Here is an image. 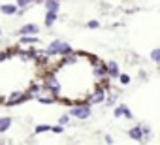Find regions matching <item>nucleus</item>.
Wrapping results in <instances>:
<instances>
[{"instance_id": "8", "label": "nucleus", "mask_w": 160, "mask_h": 145, "mask_svg": "<svg viewBox=\"0 0 160 145\" xmlns=\"http://www.w3.org/2000/svg\"><path fill=\"white\" fill-rule=\"evenodd\" d=\"M45 8H47V12L57 13L58 12V2H57V0H45Z\"/></svg>"}, {"instance_id": "4", "label": "nucleus", "mask_w": 160, "mask_h": 145, "mask_svg": "<svg viewBox=\"0 0 160 145\" xmlns=\"http://www.w3.org/2000/svg\"><path fill=\"white\" fill-rule=\"evenodd\" d=\"M72 115L77 119H87V117H91V108L89 106H75L72 109Z\"/></svg>"}, {"instance_id": "6", "label": "nucleus", "mask_w": 160, "mask_h": 145, "mask_svg": "<svg viewBox=\"0 0 160 145\" xmlns=\"http://www.w3.org/2000/svg\"><path fill=\"white\" fill-rule=\"evenodd\" d=\"M0 12L6 13V15H13V13H17V12H19V8H17V6H13V4H2V6H0Z\"/></svg>"}, {"instance_id": "15", "label": "nucleus", "mask_w": 160, "mask_h": 145, "mask_svg": "<svg viewBox=\"0 0 160 145\" xmlns=\"http://www.w3.org/2000/svg\"><path fill=\"white\" fill-rule=\"evenodd\" d=\"M68 121H70V117H68V115H62V117H60V124H66Z\"/></svg>"}, {"instance_id": "11", "label": "nucleus", "mask_w": 160, "mask_h": 145, "mask_svg": "<svg viewBox=\"0 0 160 145\" xmlns=\"http://www.w3.org/2000/svg\"><path fill=\"white\" fill-rule=\"evenodd\" d=\"M47 130H51L49 124H40V126H36V134H40V132H47Z\"/></svg>"}, {"instance_id": "1", "label": "nucleus", "mask_w": 160, "mask_h": 145, "mask_svg": "<svg viewBox=\"0 0 160 145\" xmlns=\"http://www.w3.org/2000/svg\"><path fill=\"white\" fill-rule=\"evenodd\" d=\"M109 87L108 64L96 55L72 51L45 70L43 89L55 102L68 106H89L100 89Z\"/></svg>"}, {"instance_id": "16", "label": "nucleus", "mask_w": 160, "mask_h": 145, "mask_svg": "<svg viewBox=\"0 0 160 145\" xmlns=\"http://www.w3.org/2000/svg\"><path fill=\"white\" fill-rule=\"evenodd\" d=\"M89 27H91V28H96V27H98V21H91Z\"/></svg>"}, {"instance_id": "14", "label": "nucleus", "mask_w": 160, "mask_h": 145, "mask_svg": "<svg viewBox=\"0 0 160 145\" xmlns=\"http://www.w3.org/2000/svg\"><path fill=\"white\" fill-rule=\"evenodd\" d=\"M119 79H121V83H122V85H128V81H130V78H128L126 74H122V76H119Z\"/></svg>"}, {"instance_id": "12", "label": "nucleus", "mask_w": 160, "mask_h": 145, "mask_svg": "<svg viewBox=\"0 0 160 145\" xmlns=\"http://www.w3.org/2000/svg\"><path fill=\"white\" fill-rule=\"evenodd\" d=\"M130 136L136 138V139H139V138H141V130H139V128H134V130H130Z\"/></svg>"}, {"instance_id": "2", "label": "nucleus", "mask_w": 160, "mask_h": 145, "mask_svg": "<svg viewBox=\"0 0 160 145\" xmlns=\"http://www.w3.org/2000/svg\"><path fill=\"white\" fill-rule=\"evenodd\" d=\"M45 62L34 49H10L0 53V106H17L38 92Z\"/></svg>"}, {"instance_id": "10", "label": "nucleus", "mask_w": 160, "mask_h": 145, "mask_svg": "<svg viewBox=\"0 0 160 145\" xmlns=\"http://www.w3.org/2000/svg\"><path fill=\"white\" fill-rule=\"evenodd\" d=\"M32 0H17V8H28Z\"/></svg>"}, {"instance_id": "7", "label": "nucleus", "mask_w": 160, "mask_h": 145, "mask_svg": "<svg viewBox=\"0 0 160 145\" xmlns=\"http://www.w3.org/2000/svg\"><path fill=\"white\" fill-rule=\"evenodd\" d=\"M10 126H12V119H10V117H2V119H0V134H2V132H8Z\"/></svg>"}, {"instance_id": "13", "label": "nucleus", "mask_w": 160, "mask_h": 145, "mask_svg": "<svg viewBox=\"0 0 160 145\" xmlns=\"http://www.w3.org/2000/svg\"><path fill=\"white\" fill-rule=\"evenodd\" d=\"M151 58L156 60V62H160V49H154V51L151 53Z\"/></svg>"}, {"instance_id": "9", "label": "nucleus", "mask_w": 160, "mask_h": 145, "mask_svg": "<svg viewBox=\"0 0 160 145\" xmlns=\"http://www.w3.org/2000/svg\"><path fill=\"white\" fill-rule=\"evenodd\" d=\"M55 21H57V13H53V12H47V13H45V25H47V27H51Z\"/></svg>"}, {"instance_id": "5", "label": "nucleus", "mask_w": 160, "mask_h": 145, "mask_svg": "<svg viewBox=\"0 0 160 145\" xmlns=\"http://www.w3.org/2000/svg\"><path fill=\"white\" fill-rule=\"evenodd\" d=\"M19 32H21V36H28V34H38V32H40V27H38V25H32V23H30V25H25V27H21V30H19Z\"/></svg>"}, {"instance_id": "3", "label": "nucleus", "mask_w": 160, "mask_h": 145, "mask_svg": "<svg viewBox=\"0 0 160 145\" xmlns=\"http://www.w3.org/2000/svg\"><path fill=\"white\" fill-rule=\"evenodd\" d=\"M47 53L49 55H68V53H72V47L68 45V43H64V42H53L49 47H47Z\"/></svg>"}]
</instances>
